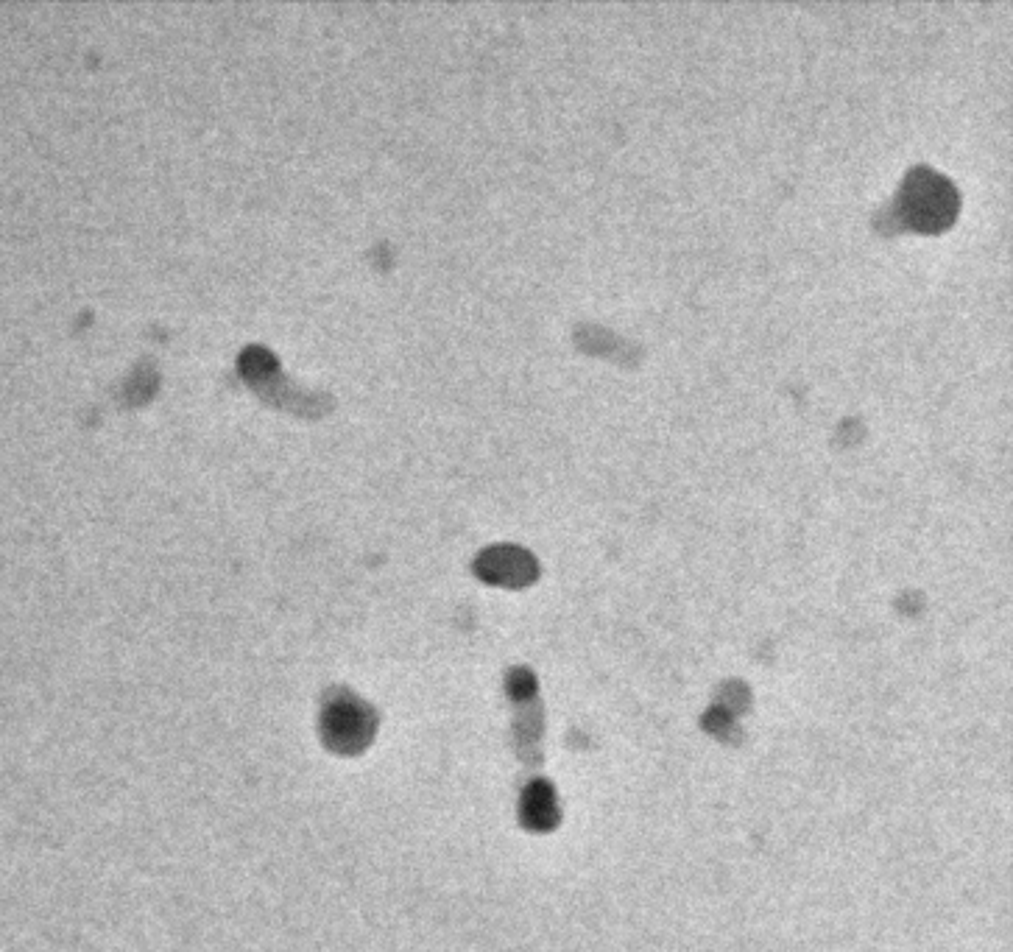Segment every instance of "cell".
<instances>
[{"label":"cell","mask_w":1013,"mask_h":952,"mask_svg":"<svg viewBox=\"0 0 1013 952\" xmlns=\"http://www.w3.org/2000/svg\"><path fill=\"white\" fill-rule=\"evenodd\" d=\"M327 735L338 743V746H355L363 740V712L352 704H335L333 710L327 712Z\"/></svg>","instance_id":"obj_1"}]
</instances>
